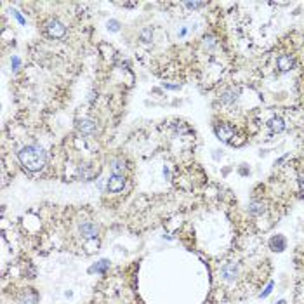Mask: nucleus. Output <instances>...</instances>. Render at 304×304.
Wrapping results in <instances>:
<instances>
[{"instance_id":"nucleus-7","label":"nucleus","mask_w":304,"mask_h":304,"mask_svg":"<svg viewBox=\"0 0 304 304\" xmlns=\"http://www.w3.org/2000/svg\"><path fill=\"white\" fill-rule=\"evenodd\" d=\"M124 186H125V176L113 174L110 177V181H108V191H111V193H118V191L124 190Z\"/></svg>"},{"instance_id":"nucleus-17","label":"nucleus","mask_w":304,"mask_h":304,"mask_svg":"<svg viewBox=\"0 0 304 304\" xmlns=\"http://www.w3.org/2000/svg\"><path fill=\"white\" fill-rule=\"evenodd\" d=\"M106 268H108V261H101L98 266H96L94 269H98V271H104V269H106Z\"/></svg>"},{"instance_id":"nucleus-4","label":"nucleus","mask_w":304,"mask_h":304,"mask_svg":"<svg viewBox=\"0 0 304 304\" xmlns=\"http://www.w3.org/2000/svg\"><path fill=\"white\" fill-rule=\"evenodd\" d=\"M216 134L223 143H231V139L235 138V127L231 124H217Z\"/></svg>"},{"instance_id":"nucleus-6","label":"nucleus","mask_w":304,"mask_h":304,"mask_svg":"<svg viewBox=\"0 0 304 304\" xmlns=\"http://www.w3.org/2000/svg\"><path fill=\"white\" fill-rule=\"evenodd\" d=\"M78 131H80L84 136H87V138H91V136H94L96 132H98V125H96L94 120L84 118V120L78 122Z\"/></svg>"},{"instance_id":"nucleus-8","label":"nucleus","mask_w":304,"mask_h":304,"mask_svg":"<svg viewBox=\"0 0 304 304\" xmlns=\"http://www.w3.org/2000/svg\"><path fill=\"white\" fill-rule=\"evenodd\" d=\"M99 233V228L96 226V224L92 223H84L80 226V235L84 238H87V240H92V238H96Z\"/></svg>"},{"instance_id":"nucleus-13","label":"nucleus","mask_w":304,"mask_h":304,"mask_svg":"<svg viewBox=\"0 0 304 304\" xmlns=\"http://www.w3.org/2000/svg\"><path fill=\"white\" fill-rule=\"evenodd\" d=\"M125 162H122V160H115L113 165H111V170H113V174H117V176H124L125 172Z\"/></svg>"},{"instance_id":"nucleus-10","label":"nucleus","mask_w":304,"mask_h":304,"mask_svg":"<svg viewBox=\"0 0 304 304\" xmlns=\"http://www.w3.org/2000/svg\"><path fill=\"white\" fill-rule=\"evenodd\" d=\"M268 127L273 134H278V132H282L283 129H285V122H283V118H280V117H273L271 120L268 122Z\"/></svg>"},{"instance_id":"nucleus-16","label":"nucleus","mask_w":304,"mask_h":304,"mask_svg":"<svg viewBox=\"0 0 304 304\" xmlns=\"http://www.w3.org/2000/svg\"><path fill=\"white\" fill-rule=\"evenodd\" d=\"M203 2H186V7L188 9H198V7H203Z\"/></svg>"},{"instance_id":"nucleus-9","label":"nucleus","mask_w":304,"mask_h":304,"mask_svg":"<svg viewBox=\"0 0 304 304\" xmlns=\"http://www.w3.org/2000/svg\"><path fill=\"white\" fill-rule=\"evenodd\" d=\"M276 64H278L280 71H290L294 68V57L289 56V54H282V56L276 59Z\"/></svg>"},{"instance_id":"nucleus-18","label":"nucleus","mask_w":304,"mask_h":304,"mask_svg":"<svg viewBox=\"0 0 304 304\" xmlns=\"http://www.w3.org/2000/svg\"><path fill=\"white\" fill-rule=\"evenodd\" d=\"M108 26H110L111 30H115V32L118 30V23L117 21H110V23H108Z\"/></svg>"},{"instance_id":"nucleus-14","label":"nucleus","mask_w":304,"mask_h":304,"mask_svg":"<svg viewBox=\"0 0 304 304\" xmlns=\"http://www.w3.org/2000/svg\"><path fill=\"white\" fill-rule=\"evenodd\" d=\"M235 99H237V91H228V92H224V96H223V101H224V103H233Z\"/></svg>"},{"instance_id":"nucleus-15","label":"nucleus","mask_w":304,"mask_h":304,"mask_svg":"<svg viewBox=\"0 0 304 304\" xmlns=\"http://www.w3.org/2000/svg\"><path fill=\"white\" fill-rule=\"evenodd\" d=\"M152 37H153L152 28H145L141 32V40H143V42H150V40H152Z\"/></svg>"},{"instance_id":"nucleus-2","label":"nucleus","mask_w":304,"mask_h":304,"mask_svg":"<svg viewBox=\"0 0 304 304\" xmlns=\"http://www.w3.org/2000/svg\"><path fill=\"white\" fill-rule=\"evenodd\" d=\"M219 278L223 280V282H226V283L238 282V278H240V264L235 262V261L226 262V264L219 269Z\"/></svg>"},{"instance_id":"nucleus-3","label":"nucleus","mask_w":304,"mask_h":304,"mask_svg":"<svg viewBox=\"0 0 304 304\" xmlns=\"http://www.w3.org/2000/svg\"><path fill=\"white\" fill-rule=\"evenodd\" d=\"M46 32L51 39H63L66 35V26L61 21H57V19H51L46 25Z\"/></svg>"},{"instance_id":"nucleus-19","label":"nucleus","mask_w":304,"mask_h":304,"mask_svg":"<svg viewBox=\"0 0 304 304\" xmlns=\"http://www.w3.org/2000/svg\"><path fill=\"white\" fill-rule=\"evenodd\" d=\"M299 186H301V191L304 193V174L303 176H299Z\"/></svg>"},{"instance_id":"nucleus-11","label":"nucleus","mask_w":304,"mask_h":304,"mask_svg":"<svg viewBox=\"0 0 304 304\" xmlns=\"http://www.w3.org/2000/svg\"><path fill=\"white\" fill-rule=\"evenodd\" d=\"M249 212H251L252 216H262V214L266 212V205L262 203V202L254 200L251 205H249Z\"/></svg>"},{"instance_id":"nucleus-20","label":"nucleus","mask_w":304,"mask_h":304,"mask_svg":"<svg viewBox=\"0 0 304 304\" xmlns=\"http://www.w3.org/2000/svg\"><path fill=\"white\" fill-rule=\"evenodd\" d=\"M299 297H301V304H304V290H301L299 292Z\"/></svg>"},{"instance_id":"nucleus-12","label":"nucleus","mask_w":304,"mask_h":304,"mask_svg":"<svg viewBox=\"0 0 304 304\" xmlns=\"http://www.w3.org/2000/svg\"><path fill=\"white\" fill-rule=\"evenodd\" d=\"M271 249L273 251H278V252H282L283 249H285V238L283 237H275V238H271Z\"/></svg>"},{"instance_id":"nucleus-1","label":"nucleus","mask_w":304,"mask_h":304,"mask_svg":"<svg viewBox=\"0 0 304 304\" xmlns=\"http://www.w3.org/2000/svg\"><path fill=\"white\" fill-rule=\"evenodd\" d=\"M18 158L25 169L32 170V172H39L46 165V153L40 146L30 145L25 146L21 152H18Z\"/></svg>"},{"instance_id":"nucleus-5","label":"nucleus","mask_w":304,"mask_h":304,"mask_svg":"<svg viewBox=\"0 0 304 304\" xmlns=\"http://www.w3.org/2000/svg\"><path fill=\"white\" fill-rule=\"evenodd\" d=\"M39 303V296L35 290L32 289H23L18 294V304H37Z\"/></svg>"}]
</instances>
